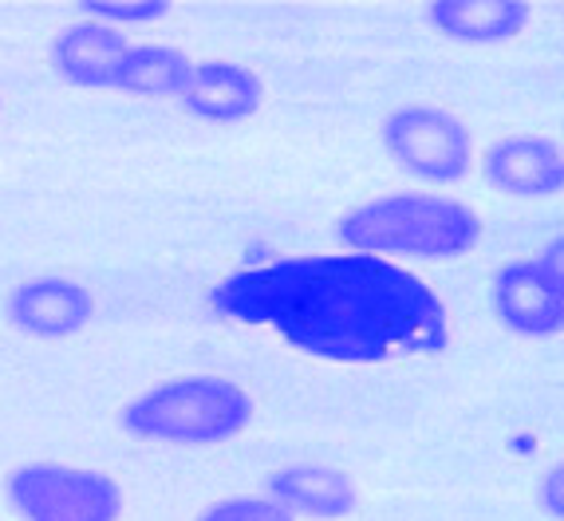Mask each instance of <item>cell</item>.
<instances>
[{
  "label": "cell",
  "instance_id": "cell-14",
  "mask_svg": "<svg viewBox=\"0 0 564 521\" xmlns=\"http://www.w3.org/2000/svg\"><path fill=\"white\" fill-rule=\"evenodd\" d=\"M79 9L87 12V20H99V24H151L170 12L166 0H84Z\"/></svg>",
  "mask_w": 564,
  "mask_h": 521
},
{
  "label": "cell",
  "instance_id": "cell-8",
  "mask_svg": "<svg viewBox=\"0 0 564 521\" xmlns=\"http://www.w3.org/2000/svg\"><path fill=\"white\" fill-rule=\"evenodd\" d=\"M481 178L506 198H556L564 186V154L549 134H506L481 154Z\"/></svg>",
  "mask_w": 564,
  "mask_h": 521
},
{
  "label": "cell",
  "instance_id": "cell-10",
  "mask_svg": "<svg viewBox=\"0 0 564 521\" xmlns=\"http://www.w3.org/2000/svg\"><path fill=\"white\" fill-rule=\"evenodd\" d=\"M269 502L281 506L289 518L339 521L359 510V486L351 482L348 470L301 463L269 474Z\"/></svg>",
  "mask_w": 564,
  "mask_h": 521
},
{
  "label": "cell",
  "instance_id": "cell-4",
  "mask_svg": "<svg viewBox=\"0 0 564 521\" xmlns=\"http://www.w3.org/2000/svg\"><path fill=\"white\" fill-rule=\"evenodd\" d=\"M20 521H119L122 490L104 470L67 463H29L4 478Z\"/></svg>",
  "mask_w": 564,
  "mask_h": 521
},
{
  "label": "cell",
  "instance_id": "cell-6",
  "mask_svg": "<svg viewBox=\"0 0 564 521\" xmlns=\"http://www.w3.org/2000/svg\"><path fill=\"white\" fill-rule=\"evenodd\" d=\"M564 246L556 237L553 246L541 249L536 257H518L494 273L489 301L494 316L509 332H518L525 340H545L564 328Z\"/></svg>",
  "mask_w": 564,
  "mask_h": 521
},
{
  "label": "cell",
  "instance_id": "cell-2",
  "mask_svg": "<svg viewBox=\"0 0 564 521\" xmlns=\"http://www.w3.org/2000/svg\"><path fill=\"white\" fill-rule=\"evenodd\" d=\"M336 237L348 253L367 257H414V261H454L481 241V218L466 202L446 194H379L351 206L336 221Z\"/></svg>",
  "mask_w": 564,
  "mask_h": 521
},
{
  "label": "cell",
  "instance_id": "cell-13",
  "mask_svg": "<svg viewBox=\"0 0 564 521\" xmlns=\"http://www.w3.org/2000/svg\"><path fill=\"white\" fill-rule=\"evenodd\" d=\"M189 67H194V59L182 47L131 44L122 52L111 87L131 95H147V99H170V95H182V87L189 79Z\"/></svg>",
  "mask_w": 564,
  "mask_h": 521
},
{
  "label": "cell",
  "instance_id": "cell-3",
  "mask_svg": "<svg viewBox=\"0 0 564 521\" xmlns=\"http://www.w3.org/2000/svg\"><path fill=\"white\" fill-rule=\"evenodd\" d=\"M119 423L142 443L217 446L253 423V399L226 376H178L131 399Z\"/></svg>",
  "mask_w": 564,
  "mask_h": 521
},
{
  "label": "cell",
  "instance_id": "cell-12",
  "mask_svg": "<svg viewBox=\"0 0 564 521\" xmlns=\"http://www.w3.org/2000/svg\"><path fill=\"white\" fill-rule=\"evenodd\" d=\"M434 32L458 44H509L529 24L521 0H434L426 9Z\"/></svg>",
  "mask_w": 564,
  "mask_h": 521
},
{
  "label": "cell",
  "instance_id": "cell-1",
  "mask_svg": "<svg viewBox=\"0 0 564 521\" xmlns=\"http://www.w3.org/2000/svg\"><path fill=\"white\" fill-rule=\"evenodd\" d=\"M221 321L273 328L292 348L336 363H387L438 356L451 316L423 276L367 253L281 257L237 269L214 284Z\"/></svg>",
  "mask_w": 564,
  "mask_h": 521
},
{
  "label": "cell",
  "instance_id": "cell-7",
  "mask_svg": "<svg viewBox=\"0 0 564 521\" xmlns=\"http://www.w3.org/2000/svg\"><path fill=\"white\" fill-rule=\"evenodd\" d=\"M4 316L32 340H67L95 321V296L72 276H32L9 293Z\"/></svg>",
  "mask_w": 564,
  "mask_h": 521
},
{
  "label": "cell",
  "instance_id": "cell-15",
  "mask_svg": "<svg viewBox=\"0 0 564 521\" xmlns=\"http://www.w3.org/2000/svg\"><path fill=\"white\" fill-rule=\"evenodd\" d=\"M198 521H292L269 498H226V502H214Z\"/></svg>",
  "mask_w": 564,
  "mask_h": 521
},
{
  "label": "cell",
  "instance_id": "cell-5",
  "mask_svg": "<svg viewBox=\"0 0 564 521\" xmlns=\"http://www.w3.org/2000/svg\"><path fill=\"white\" fill-rule=\"evenodd\" d=\"M383 151L431 186L462 182L474 166V134L458 115L434 104H403L379 127Z\"/></svg>",
  "mask_w": 564,
  "mask_h": 521
},
{
  "label": "cell",
  "instance_id": "cell-16",
  "mask_svg": "<svg viewBox=\"0 0 564 521\" xmlns=\"http://www.w3.org/2000/svg\"><path fill=\"white\" fill-rule=\"evenodd\" d=\"M561 466H553V470L545 474V482H541V506H545V513H553V518H561Z\"/></svg>",
  "mask_w": 564,
  "mask_h": 521
},
{
  "label": "cell",
  "instance_id": "cell-11",
  "mask_svg": "<svg viewBox=\"0 0 564 521\" xmlns=\"http://www.w3.org/2000/svg\"><path fill=\"white\" fill-rule=\"evenodd\" d=\"M127 47H131L127 36L111 24L76 20V24L59 29V36L52 40V67L72 87H111Z\"/></svg>",
  "mask_w": 564,
  "mask_h": 521
},
{
  "label": "cell",
  "instance_id": "cell-9",
  "mask_svg": "<svg viewBox=\"0 0 564 521\" xmlns=\"http://www.w3.org/2000/svg\"><path fill=\"white\" fill-rule=\"evenodd\" d=\"M178 99L194 119L241 123L264 104V84L257 79L253 67L234 64V59H202L189 67V79Z\"/></svg>",
  "mask_w": 564,
  "mask_h": 521
}]
</instances>
